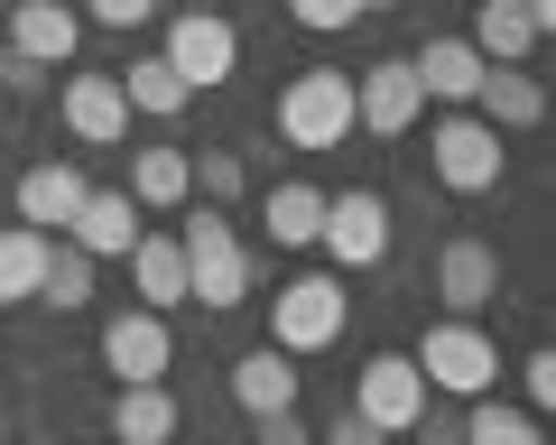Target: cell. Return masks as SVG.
Instances as JSON below:
<instances>
[{
  "mask_svg": "<svg viewBox=\"0 0 556 445\" xmlns=\"http://www.w3.org/2000/svg\"><path fill=\"white\" fill-rule=\"evenodd\" d=\"M177 251H186V306H204V316H232V306L251 297V251H241V232L223 223V204L186 214Z\"/></svg>",
  "mask_w": 556,
  "mask_h": 445,
  "instance_id": "obj_1",
  "label": "cell"
},
{
  "mask_svg": "<svg viewBox=\"0 0 556 445\" xmlns=\"http://www.w3.org/2000/svg\"><path fill=\"white\" fill-rule=\"evenodd\" d=\"M343 325H353V297H343L334 269L278 279V297H269V344H278V353H298V363H306V353H334Z\"/></svg>",
  "mask_w": 556,
  "mask_h": 445,
  "instance_id": "obj_2",
  "label": "cell"
},
{
  "mask_svg": "<svg viewBox=\"0 0 556 445\" xmlns=\"http://www.w3.org/2000/svg\"><path fill=\"white\" fill-rule=\"evenodd\" d=\"M278 140L288 149H343L353 140V75L343 65H306L278 84Z\"/></svg>",
  "mask_w": 556,
  "mask_h": 445,
  "instance_id": "obj_3",
  "label": "cell"
},
{
  "mask_svg": "<svg viewBox=\"0 0 556 445\" xmlns=\"http://www.w3.org/2000/svg\"><path fill=\"white\" fill-rule=\"evenodd\" d=\"M408 363H417V381H427V390H445V399H482V390L501 381V344L482 334L473 316H445V325H427Z\"/></svg>",
  "mask_w": 556,
  "mask_h": 445,
  "instance_id": "obj_4",
  "label": "cell"
},
{
  "mask_svg": "<svg viewBox=\"0 0 556 445\" xmlns=\"http://www.w3.org/2000/svg\"><path fill=\"white\" fill-rule=\"evenodd\" d=\"M316 251L334 260V279L380 269V260H390V195H380V186H343V195H325V232H316Z\"/></svg>",
  "mask_w": 556,
  "mask_h": 445,
  "instance_id": "obj_5",
  "label": "cell"
},
{
  "mask_svg": "<svg viewBox=\"0 0 556 445\" xmlns=\"http://www.w3.org/2000/svg\"><path fill=\"white\" fill-rule=\"evenodd\" d=\"M427 167H437V186H455V195H492L501 167H510V149H501V130L482 122V112H445V122L427 130Z\"/></svg>",
  "mask_w": 556,
  "mask_h": 445,
  "instance_id": "obj_6",
  "label": "cell"
},
{
  "mask_svg": "<svg viewBox=\"0 0 556 445\" xmlns=\"http://www.w3.org/2000/svg\"><path fill=\"white\" fill-rule=\"evenodd\" d=\"M159 56L177 65L186 93H214V84H232V75H241V28L223 20V10H177Z\"/></svg>",
  "mask_w": 556,
  "mask_h": 445,
  "instance_id": "obj_7",
  "label": "cell"
},
{
  "mask_svg": "<svg viewBox=\"0 0 556 445\" xmlns=\"http://www.w3.org/2000/svg\"><path fill=\"white\" fill-rule=\"evenodd\" d=\"M417 112H427V93H417V65L408 56H380V65L353 75V130L399 140V130H417Z\"/></svg>",
  "mask_w": 556,
  "mask_h": 445,
  "instance_id": "obj_8",
  "label": "cell"
},
{
  "mask_svg": "<svg viewBox=\"0 0 556 445\" xmlns=\"http://www.w3.org/2000/svg\"><path fill=\"white\" fill-rule=\"evenodd\" d=\"M167 363H177V334H167L159 306H121L102 325V371L112 381H167Z\"/></svg>",
  "mask_w": 556,
  "mask_h": 445,
  "instance_id": "obj_9",
  "label": "cell"
},
{
  "mask_svg": "<svg viewBox=\"0 0 556 445\" xmlns=\"http://www.w3.org/2000/svg\"><path fill=\"white\" fill-rule=\"evenodd\" d=\"M353 408L380 427V436H408V427H417V408H427V381H417V363H408V353H371V363L353 371Z\"/></svg>",
  "mask_w": 556,
  "mask_h": 445,
  "instance_id": "obj_10",
  "label": "cell"
},
{
  "mask_svg": "<svg viewBox=\"0 0 556 445\" xmlns=\"http://www.w3.org/2000/svg\"><path fill=\"white\" fill-rule=\"evenodd\" d=\"M149 232L139 223V204L121 195V186H84V204H75V223H65V242L84 251V260H130V242Z\"/></svg>",
  "mask_w": 556,
  "mask_h": 445,
  "instance_id": "obj_11",
  "label": "cell"
},
{
  "mask_svg": "<svg viewBox=\"0 0 556 445\" xmlns=\"http://www.w3.org/2000/svg\"><path fill=\"white\" fill-rule=\"evenodd\" d=\"M437 297H445V316H482V306L501 297V251L473 242V232H455V242L437 251Z\"/></svg>",
  "mask_w": 556,
  "mask_h": 445,
  "instance_id": "obj_12",
  "label": "cell"
},
{
  "mask_svg": "<svg viewBox=\"0 0 556 445\" xmlns=\"http://www.w3.org/2000/svg\"><path fill=\"white\" fill-rule=\"evenodd\" d=\"M56 112H65V130H75L84 149H121V140H130V102H121L112 75H65Z\"/></svg>",
  "mask_w": 556,
  "mask_h": 445,
  "instance_id": "obj_13",
  "label": "cell"
},
{
  "mask_svg": "<svg viewBox=\"0 0 556 445\" xmlns=\"http://www.w3.org/2000/svg\"><path fill=\"white\" fill-rule=\"evenodd\" d=\"M75 47H84V10H65V0H20V10H10V56H28V65L56 75Z\"/></svg>",
  "mask_w": 556,
  "mask_h": 445,
  "instance_id": "obj_14",
  "label": "cell"
},
{
  "mask_svg": "<svg viewBox=\"0 0 556 445\" xmlns=\"http://www.w3.org/2000/svg\"><path fill=\"white\" fill-rule=\"evenodd\" d=\"M186 408L167 381H121L112 390V445H177Z\"/></svg>",
  "mask_w": 556,
  "mask_h": 445,
  "instance_id": "obj_15",
  "label": "cell"
},
{
  "mask_svg": "<svg viewBox=\"0 0 556 445\" xmlns=\"http://www.w3.org/2000/svg\"><path fill=\"white\" fill-rule=\"evenodd\" d=\"M84 167L75 158H38L20 177V223H38V232H65V223H75V204H84Z\"/></svg>",
  "mask_w": 556,
  "mask_h": 445,
  "instance_id": "obj_16",
  "label": "cell"
},
{
  "mask_svg": "<svg viewBox=\"0 0 556 445\" xmlns=\"http://www.w3.org/2000/svg\"><path fill=\"white\" fill-rule=\"evenodd\" d=\"M408 65H417V93H427V102H455V112H464V102L482 93V56H473V38H427Z\"/></svg>",
  "mask_w": 556,
  "mask_h": 445,
  "instance_id": "obj_17",
  "label": "cell"
},
{
  "mask_svg": "<svg viewBox=\"0 0 556 445\" xmlns=\"http://www.w3.org/2000/svg\"><path fill=\"white\" fill-rule=\"evenodd\" d=\"M298 353H278V344H260V353H241L232 363V399L251 408V418H269V408H298Z\"/></svg>",
  "mask_w": 556,
  "mask_h": 445,
  "instance_id": "obj_18",
  "label": "cell"
},
{
  "mask_svg": "<svg viewBox=\"0 0 556 445\" xmlns=\"http://www.w3.org/2000/svg\"><path fill=\"white\" fill-rule=\"evenodd\" d=\"M260 223H269V242L278 251H316V232H325V195L306 177H278L269 195H260Z\"/></svg>",
  "mask_w": 556,
  "mask_h": 445,
  "instance_id": "obj_19",
  "label": "cell"
},
{
  "mask_svg": "<svg viewBox=\"0 0 556 445\" xmlns=\"http://www.w3.org/2000/svg\"><path fill=\"white\" fill-rule=\"evenodd\" d=\"M473 112L492 130H538V122H547V93H538V75H519V65H482Z\"/></svg>",
  "mask_w": 556,
  "mask_h": 445,
  "instance_id": "obj_20",
  "label": "cell"
},
{
  "mask_svg": "<svg viewBox=\"0 0 556 445\" xmlns=\"http://www.w3.org/2000/svg\"><path fill=\"white\" fill-rule=\"evenodd\" d=\"M130 279H139V306H186V251H177V232H139L130 242Z\"/></svg>",
  "mask_w": 556,
  "mask_h": 445,
  "instance_id": "obj_21",
  "label": "cell"
},
{
  "mask_svg": "<svg viewBox=\"0 0 556 445\" xmlns=\"http://www.w3.org/2000/svg\"><path fill=\"white\" fill-rule=\"evenodd\" d=\"M47 242H56V232H38V223H0V306H38Z\"/></svg>",
  "mask_w": 556,
  "mask_h": 445,
  "instance_id": "obj_22",
  "label": "cell"
},
{
  "mask_svg": "<svg viewBox=\"0 0 556 445\" xmlns=\"http://www.w3.org/2000/svg\"><path fill=\"white\" fill-rule=\"evenodd\" d=\"M112 84H121V102H130L139 122H177L186 102H195V93L177 84V65H167V56H130V65H121Z\"/></svg>",
  "mask_w": 556,
  "mask_h": 445,
  "instance_id": "obj_23",
  "label": "cell"
},
{
  "mask_svg": "<svg viewBox=\"0 0 556 445\" xmlns=\"http://www.w3.org/2000/svg\"><path fill=\"white\" fill-rule=\"evenodd\" d=\"M130 204H149V214H167V204L195 195V167H186V149H130V186H121Z\"/></svg>",
  "mask_w": 556,
  "mask_h": 445,
  "instance_id": "obj_24",
  "label": "cell"
},
{
  "mask_svg": "<svg viewBox=\"0 0 556 445\" xmlns=\"http://www.w3.org/2000/svg\"><path fill=\"white\" fill-rule=\"evenodd\" d=\"M529 47H538V28H529L519 0H482V10H473V56L482 65H519Z\"/></svg>",
  "mask_w": 556,
  "mask_h": 445,
  "instance_id": "obj_25",
  "label": "cell"
},
{
  "mask_svg": "<svg viewBox=\"0 0 556 445\" xmlns=\"http://www.w3.org/2000/svg\"><path fill=\"white\" fill-rule=\"evenodd\" d=\"M464 445H547V436H538V408H501L482 390V399H464Z\"/></svg>",
  "mask_w": 556,
  "mask_h": 445,
  "instance_id": "obj_26",
  "label": "cell"
},
{
  "mask_svg": "<svg viewBox=\"0 0 556 445\" xmlns=\"http://www.w3.org/2000/svg\"><path fill=\"white\" fill-rule=\"evenodd\" d=\"M38 297L56 306V316H75V306H93V260H84V251L65 242V232L47 242V279H38Z\"/></svg>",
  "mask_w": 556,
  "mask_h": 445,
  "instance_id": "obj_27",
  "label": "cell"
},
{
  "mask_svg": "<svg viewBox=\"0 0 556 445\" xmlns=\"http://www.w3.org/2000/svg\"><path fill=\"white\" fill-rule=\"evenodd\" d=\"M204 186V204H241V186H251V167H241V149H204V158H186Z\"/></svg>",
  "mask_w": 556,
  "mask_h": 445,
  "instance_id": "obj_28",
  "label": "cell"
},
{
  "mask_svg": "<svg viewBox=\"0 0 556 445\" xmlns=\"http://www.w3.org/2000/svg\"><path fill=\"white\" fill-rule=\"evenodd\" d=\"M159 0H84V28H149Z\"/></svg>",
  "mask_w": 556,
  "mask_h": 445,
  "instance_id": "obj_29",
  "label": "cell"
},
{
  "mask_svg": "<svg viewBox=\"0 0 556 445\" xmlns=\"http://www.w3.org/2000/svg\"><path fill=\"white\" fill-rule=\"evenodd\" d=\"M288 20H298V28H316V38H334V28H353L362 10H353V0H288Z\"/></svg>",
  "mask_w": 556,
  "mask_h": 445,
  "instance_id": "obj_30",
  "label": "cell"
},
{
  "mask_svg": "<svg viewBox=\"0 0 556 445\" xmlns=\"http://www.w3.org/2000/svg\"><path fill=\"white\" fill-rule=\"evenodd\" d=\"M251 445H316V427L298 408H269V418H251Z\"/></svg>",
  "mask_w": 556,
  "mask_h": 445,
  "instance_id": "obj_31",
  "label": "cell"
},
{
  "mask_svg": "<svg viewBox=\"0 0 556 445\" xmlns=\"http://www.w3.org/2000/svg\"><path fill=\"white\" fill-rule=\"evenodd\" d=\"M519 390H529V408H547V399H556V353H547V344L519 363Z\"/></svg>",
  "mask_w": 556,
  "mask_h": 445,
  "instance_id": "obj_32",
  "label": "cell"
},
{
  "mask_svg": "<svg viewBox=\"0 0 556 445\" xmlns=\"http://www.w3.org/2000/svg\"><path fill=\"white\" fill-rule=\"evenodd\" d=\"M0 93L38 102V93H47V65H28V56H0Z\"/></svg>",
  "mask_w": 556,
  "mask_h": 445,
  "instance_id": "obj_33",
  "label": "cell"
},
{
  "mask_svg": "<svg viewBox=\"0 0 556 445\" xmlns=\"http://www.w3.org/2000/svg\"><path fill=\"white\" fill-rule=\"evenodd\" d=\"M316 445H390V436H380V427H371V418H362V408H343V418H334V427H325V436H316Z\"/></svg>",
  "mask_w": 556,
  "mask_h": 445,
  "instance_id": "obj_34",
  "label": "cell"
},
{
  "mask_svg": "<svg viewBox=\"0 0 556 445\" xmlns=\"http://www.w3.org/2000/svg\"><path fill=\"white\" fill-rule=\"evenodd\" d=\"M417 436L427 445H464V408H417Z\"/></svg>",
  "mask_w": 556,
  "mask_h": 445,
  "instance_id": "obj_35",
  "label": "cell"
},
{
  "mask_svg": "<svg viewBox=\"0 0 556 445\" xmlns=\"http://www.w3.org/2000/svg\"><path fill=\"white\" fill-rule=\"evenodd\" d=\"M353 10H362V20H371V10H399V0H353Z\"/></svg>",
  "mask_w": 556,
  "mask_h": 445,
  "instance_id": "obj_36",
  "label": "cell"
},
{
  "mask_svg": "<svg viewBox=\"0 0 556 445\" xmlns=\"http://www.w3.org/2000/svg\"><path fill=\"white\" fill-rule=\"evenodd\" d=\"M0 445H10V408H0Z\"/></svg>",
  "mask_w": 556,
  "mask_h": 445,
  "instance_id": "obj_37",
  "label": "cell"
},
{
  "mask_svg": "<svg viewBox=\"0 0 556 445\" xmlns=\"http://www.w3.org/2000/svg\"><path fill=\"white\" fill-rule=\"evenodd\" d=\"M38 445H56V436H38Z\"/></svg>",
  "mask_w": 556,
  "mask_h": 445,
  "instance_id": "obj_38",
  "label": "cell"
}]
</instances>
